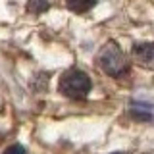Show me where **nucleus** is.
I'll return each mask as SVG.
<instances>
[{
	"mask_svg": "<svg viewBox=\"0 0 154 154\" xmlns=\"http://www.w3.org/2000/svg\"><path fill=\"white\" fill-rule=\"evenodd\" d=\"M91 87V77L81 69H69L60 77V93L67 98H85Z\"/></svg>",
	"mask_w": 154,
	"mask_h": 154,
	"instance_id": "f257e3e1",
	"label": "nucleus"
},
{
	"mask_svg": "<svg viewBox=\"0 0 154 154\" xmlns=\"http://www.w3.org/2000/svg\"><path fill=\"white\" fill-rule=\"evenodd\" d=\"M98 64H100L104 73H108L112 77H119V75H123L125 71L129 69L127 58H125V54L119 50V46L114 45V42H108V45L100 50Z\"/></svg>",
	"mask_w": 154,
	"mask_h": 154,
	"instance_id": "f03ea898",
	"label": "nucleus"
},
{
	"mask_svg": "<svg viewBox=\"0 0 154 154\" xmlns=\"http://www.w3.org/2000/svg\"><path fill=\"white\" fill-rule=\"evenodd\" d=\"M133 54L139 58L144 64H150L154 60V45L150 42H141V45H135L133 46Z\"/></svg>",
	"mask_w": 154,
	"mask_h": 154,
	"instance_id": "7ed1b4c3",
	"label": "nucleus"
},
{
	"mask_svg": "<svg viewBox=\"0 0 154 154\" xmlns=\"http://www.w3.org/2000/svg\"><path fill=\"white\" fill-rule=\"evenodd\" d=\"M66 2H67V6H69L71 12L85 14V12H89V10L96 4V0H66Z\"/></svg>",
	"mask_w": 154,
	"mask_h": 154,
	"instance_id": "20e7f679",
	"label": "nucleus"
},
{
	"mask_svg": "<svg viewBox=\"0 0 154 154\" xmlns=\"http://www.w3.org/2000/svg\"><path fill=\"white\" fill-rule=\"evenodd\" d=\"M46 8H48V0H29V6H27L31 14H41Z\"/></svg>",
	"mask_w": 154,
	"mask_h": 154,
	"instance_id": "39448f33",
	"label": "nucleus"
},
{
	"mask_svg": "<svg viewBox=\"0 0 154 154\" xmlns=\"http://www.w3.org/2000/svg\"><path fill=\"white\" fill-rule=\"evenodd\" d=\"M2 154H27V152H25V148H23L21 144H12V146H8Z\"/></svg>",
	"mask_w": 154,
	"mask_h": 154,
	"instance_id": "423d86ee",
	"label": "nucleus"
},
{
	"mask_svg": "<svg viewBox=\"0 0 154 154\" xmlns=\"http://www.w3.org/2000/svg\"><path fill=\"white\" fill-rule=\"evenodd\" d=\"M114 154H122V152H114Z\"/></svg>",
	"mask_w": 154,
	"mask_h": 154,
	"instance_id": "0eeeda50",
	"label": "nucleus"
}]
</instances>
